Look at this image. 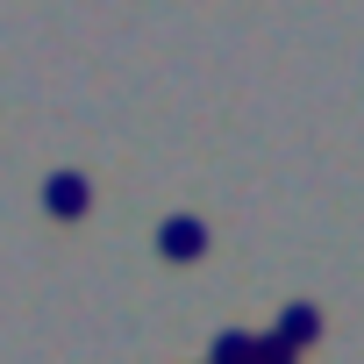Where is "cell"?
<instances>
[{"label":"cell","mask_w":364,"mask_h":364,"mask_svg":"<svg viewBox=\"0 0 364 364\" xmlns=\"http://www.w3.org/2000/svg\"><path fill=\"white\" fill-rule=\"evenodd\" d=\"M43 208H50L58 222H79V215L93 208V178H86V171H50V178H43Z\"/></svg>","instance_id":"1"},{"label":"cell","mask_w":364,"mask_h":364,"mask_svg":"<svg viewBox=\"0 0 364 364\" xmlns=\"http://www.w3.org/2000/svg\"><path fill=\"white\" fill-rule=\"evenodd\" d=\"M157 250H164L171 264H193V257L208 250V222H200V215H171V222L157 229Z\"/></svg>","instance_id":"2"},{"label":"cell","mask_w":364,"mask_h":364,"mask_svg":"<svg viewBox=\"0 0 364 364\" xmlns=\"http://www.w3.org/2000/svg\"><path fill=\"white\" fill-rule=\"evenodd\" d=\"M272 336H286L293 350H307V343L321 336V307H314V300H293V307L279 314V328H272Z\"/></svg>","instance_id":"3"},{"label":"cell","mask_w":364,"mask_h":364,"mask_svg":"<svg viewBox=\"0 0 364 364\" xmlns=\"http://www.w3.org/2000/svg\"><path fill=\"white\" fill-rule=\"evenodd\" d=\"M250 343H257L250 328H222L215 350H208V364H250Z\"/></svg>","instance_id":"4"},{"label":"cell","mask_w":364,"mask_h":364,"mask_svg":"<svg viewBox=\"0 0 364 364\" xmlns=\"http://www.w3.org/2000/svg\"><path fill=\"white\" fill-rule=\"evenodd\" d=\"M250 364H300V350H293L286 336H272V328H264V336L250 343Z\"/></svg>","instance_id":"5"}]
</instances>
